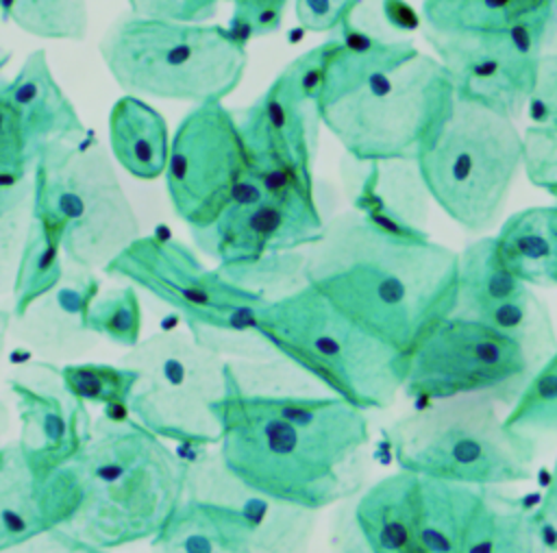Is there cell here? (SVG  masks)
I'll return each instance as SVG.
<instances>
[{
    "mask_svg": "<svg viewBox=\"0 0 557 553\" xmlns=\"http://www.w3.org/2000/svg\"><path fill=\"white\" fill-rule=\"evenodd\" d=\"M215 414V451L252 490L313 512L361 492L370 442L366 411L294 364L226 359Z\"/></svg>",
    "mask_w": 557,
    "mask_h": 553,
    "instance_id": "obj_1",
    "label": "cell"
},
{
    "mask_svg": "<svg viewBox=\"0 0 557 553\" xmlns=\"http://www.w3.org/2000/svg\"><path fill=\"white\" fill-rule=\"evenodd\" d=\"M305 283L411 357L455 311L459 253L431 237L389 235L350 209L305 248Z\"/></svg>",
    "mask_w": 557,
    "mask_h": 553,
    "instance_id": "obj_2",
    "label": "cell"
},
{
    "mask_svg": "<svg viewBox=\"0 0 557 553\" xmlns=\"http://www.w3.org/2000/svg\"><path fill=\"white\" fill-rule=\"evenodd\" d=\"M331 39L320 124L357 163L418 161L455 100L444 65L413 41L383 39L352 20Z\"/></svg>",
    "mask_w": 557,
    "mask_h": 553,
    "instance_id": "obj_3",
    "label": "cell"
},
{
    "mask_svg": "<svg viewBox=\"0 0 557 553\" xmlns=\"http://www.w3.org/2000/svg\"><path fill=\"white\" fill-rule=\"evenodd\" d=\"M187 462L135 418L98 416L81 451L39 483L50 529L100 551L152 540L185 501Z\"/></svg>",
    "mask_w": 557,
    "mask_h": 553,
    "instance_id": "obj_4",
    "label": "cell"
},
{
    "mask_svg": "<svg viewBox=\"0 0 557 553\" xmlns=\"http://www.w3.org/2000/svg\"><path fill=\"white\" fill-rule=\"evenodd\" d=\"M420 28L459 98L516 120L557 52V0H426Z\"/></svg>",
    "mask_w": 557,
    "mask_h": 553,
    "instance_id": "obj_5",
    "label": "cell"
},
{
    "mask_svg": "<svg viewBox=\"0 0 557 553\" xmlns=\"http://www.w3.org/2000/svg\"><path fill=\"white\" fill-rule=\"evenodd\" d=\"M257 322L276 357L366 414L392 407L405 390L409 357L307 283L268 300Z\"/></svg>",
    "mask_w": 557,
    "mask_h": 553,
    "instance_id": "obj_6",
    "label": "cell"
},
{
    "mask_svg": "<svg viewBox=\"0 0 557 553\" xmlns=\"http://www.w3.org/2000/svg\"><path fill=\"white\" fill-rule=\"evenodd\" d=\"M109 74L137 98L174 102H222L246 72L248 52L226 26L178 24L124 13L115 17L98 41Z\"/></svg>",
    "mask_w": 557,
    "mask_h": 553,
    "instance_id": "obj_7",
    "label": "cell"
},
{
    "mask_svg": "<svg viewBox=\"0 0 557 553\" xmlns=\"http://www.w3.org/2000/svg\"><path fill=\"white\" fill-rule=\"evenodd\" d=\"M30 196V218L59 237L65 261L74 268L104 272L141 237L113 157L91 131L52 144L37 157Z\"/></svg>",
    "mask_w": 557,
    "mask_h": 553,
    "instance_id": "obj_8",
    "label": "cell"
},
{
    "mask_svg": "<svg viewBox=\"0 0 557 553\" xmlns=\"http://www.w3.org/2000/svg\"><path fill=\"white\" fill-rule=\"evenodd\" d=\"M496 407L487 398L457 396L396 418L385 435L398 470L476 488L529 481L537 440L511 431Z\"/></svg>",
    "mask_w": 557,
    "mask_h": 553,
    "instance_id": "obj_9",
    "label": "cell"
},
{
    "mask_svg": "<svg viewBox=\"0 0 557 553\" xmlns=\"http://www.w3.org/2000/svg\"><path fill=\"white\" fill-rule=\"evenodd\" d=\"M104 272L178 311L187 333L207 351L224 359H276L257 322L268 300L220 268H207L183 242L141 235Z\"/></svg>",
    "mask_w": 557,
    "mask_h": 553,
    "instance_id": "obj_10",
    "label": "cell"
},
{
    "mask_svg": "<svg viewBox=\"0 0 557 553\" xmlns=\"http://www.w3.org/2000/svg\"><path fill=\"white\" fill-rule=\"evenodd\" d=\"M416 163L429 198L461 229L483 233L500 220L522 170V133L511 118L455 94Z\"/></svg>",
    "mask_w": 557,
    "mask_h": 553,
    "instance_id": "obj_11",
    "label": "cell"
},
{
    "mask_svg": "<svg viewBox=\"0 0 557 553\" xmlns=\"http://www.w3.org/2000/svg\"><path fill=\"white\" fill-rule=\"evenodd\" d=\"M139 372L128 411L161 440L215 446L226 359L200 346L187 331H159L122 355Z\"/></svg>",
    "mask_w": 557,
    "mask_h": 553,
    "instance_id": "obj_12",
    "label": "cell"
},
{
    "mask_svg": "<svg viewBox=\"0 0 557 553\" xmlns=\"http://www.w3.org/2000/svg\"><path fill=\"white\" fill-rule=\"evenodd\" d=\"M165 187L189 233L207 231L228 211L263 200L265 189L250 170L235 111L205 102L185 113L172 135Z\"/></svg>",
    "mask_w": 557,
    "mask_h": 553,
    "instance_id": "obj_13",
    "label": "cell"
},
{
    "mask_svg": "<svg viewBox=\"0 0 557 553\" xmlns=\"http://www.w3.org/2000/svg\"><path fill=\"white\" fill-rule=\"evenodd\" d=\"M540 366L494 327L450 314L411 353L403 392L429 403L479 396L511 407Z\"/></svg>",
    "mask_w": 557,
    "mask_h": 553,
    "instance_id": "obj_14",
    "label": "cell"
},
{
    "mask_svg": "<svg viewBox=\"0 0 557 553\" xmlns=\"http://www.w3.org/2000/svg\"><path fill=\"white\" fill-rule=\"evenodd\" d=\"M185 501L205 514L233 553H307L318 523V512L246 486L215 448L187 464Z\"/></svg>",
    "mask_w": 557,
    "mask_h": 553,
    "instance_id": "obj_15",
    "label": "cell"
},
{
    "mask_svg": "<svg viewBox=\"0 0 557 553\" xmlns=\"http://www.w3.org/2000/svg\"><path fill=\"white\" fill-rule=\"evenodd\" d=\"M250 170L265 194L276 198H315L313 159L320 118L313 102L300 98L281 70L268 89L235 113Z\"/></svg>",
    "mask_w": 557,
    "mask_h": 553,
    "instance_id": "obj_16",
    "label": "cell"
},
{
    "mask_svg": "<svg viewBox=\"0 0 557 553\" xmlns=\"http://www.w3.org/2000/svg\"><path fill=\"white\" fill-rule=\"evenodd\" d=\"M7 388L20 418L15 442L41 483L81 451L94 418L87 405L65 388L57 364H30L13 372Z\"/></svg>",
    "mask_w": 557,
    "mask_h": 553,
    "instance_id": "obj_17",
    "label": "cell"
},
{
    "mask_svg": "<svg viewBox=\"0 0 557 553\" xmlns=\"http://www.w3.org/2000/svg\"><path fill=\"white\" fill-rule=\"evenodd\" d=\"M324 224L315 198L265 194L263 200L228 211L211 229L191 237L207 257L218 261V268L233 270L305 250L320 239Z\"/></svg>",
    "mask_w": 557,
    "mask_h": 553,
    "instance_id": "obj_18",
    "label": "cell"
},
{
    "mask_svg": "<svg viewBox=\"0 0 557 553\" xmlns=\"http://www.w3.org/2000/svg\"><path fill=\"white\" fill-rule=\"evenodd\" d=\"M98 294L96 274L70 266L50 294L11 320V337L35 351L41 361L72 364L100 340L87 327V311Z\"/></svg>",
    "mask_w": 557,
    "mask_h": 553,
    "instance_id": "obj_19",
    "label": "cell"
},
{
    "mask_svg": "<svg viewBox=\"0 0 557 553\" xmlns=\"http://www.w3.org/2000/svg\"><path fill=\"white\" fill-rule=\"evenodd\" d=\"M416 488L405 470L368 486L335 520L333 553H416Z\"/></svg>",
    "mask_w": 557,
    "mask_h": 553,
    "instance_id": "obj_20",
    "label": "cell"
},
{
    "mask_svg": "<svg viewBox=\"0 0 557 553\" xmlns=\"http://www.w3.org/2000/svg\"><path fill=\"white\" fill-rule=\"evenodd\" d=\"M0 91L20 118V126L33 161L52 144L70 142L87 133L74 102L54 78L46 50H33Z\"/></svg>",
    "mask_w": 557,
    "mask_h": 553,
    "instance_id": "obj_21",
    "label": "cell"
},
{
    "mask_svg": "<svg viewBox=\"0 0 557 553\" xmlns=\"http://www.w3.org/2000/svg\"><path fill=\"white\" fill-rule=\"evenodd\" d=\"M357 163V161H355ZM361 170L350 183L352 209L376 229L403 239H429V192L416 161L357 163Z\"/></svg>",
    "mask_w": 557,
    "mask_h": 553,
    "instance_id": "obj_22",
    "label": "cell"
},
{
    "mask_svg": "<svg viewBox=\"0 0 557 553\" xmlns=\"http://www.w3.org/2000/svg\"><path fill=\"white\" fill-rule=\"evenodd\" d=\"M487 490L418 477L413 518L416 553H466Z\"/></svg>",
    "mask_w": 557,
    "mask_h": 553,
    "instance_id": "obj_23",
    "label": "cell"
},
{
    "mask_svg": "<svg viewBox=\"0 0 557 553\" xmlns=\"http://www.w3.org/2000/svg\"><path fill=\"white\" fill-rule=\"evenodd\" d=\"M109 146L120 168L152 181L165 174L172 135L165 118L137 96H122L109 111Z\"/></svg>",
    "mask_w": 557,
    "mask_h": 553,
    "instance_id": "obj_24",
    "label": "cell"
},
{
    "mask_svg": "<svg viewBox=\"0 0 557 553\" xmlns=\"http://www.w3.org/2000/svg\"><path fill=\"white\" fill-rule=\"evenodd\" d=\"M505 266L527 285H557V205L511 213L494 235Z\"/></svg>",
    "mask_w": 557,
    "mask_h": 553,
    "instance_id": "obj_25",
    "label": "cell"
},
{
    "mask_svg": "<svg viewBox=\"0 0 557 553\" xmlns=\"http://www.w3.org/2000/svg\"><path fill=\"white\" fill-rule=\"evenodd\" d=\"M531 290L503 261L494 235L472 239L459 253L455 316L481 320L494 307Z\"/></svg>",
    "mask_w": 557,
    "mask_h": 553,
    "instance_id": "obj_26",
    "label": "cell"
},
{
    "mask_svg": "<svg viewBox=\"0 0 557 553\" xmlns=\"http://www.w3.org/2000/svg\"><path fill=\"white\" fill-rule=\"evenodd\" d=\"M41 488L17 442L0 448V553L48 531Z\"/></svg>",
    "mask_w": 557,
    "mask_h": 553,
    "instance_id": "obj_27",
    "label": "cell"
},
{
    "mask_svg": "<svg viewBox=\"0 0 557 553\" xmlns=\"http://www.w3.org/2000/svg\"><path fill=\"white\" fill-rule=\"evenodd\" d=\"M466 553H553L535 509L487 490Z\"/></svg>",
    "mask_w": 557,
    "mask_h": 553,
    "instance_id": "obj_28",
    "label": "cell"
},
{
    "mask_svg": "<svg viewBox=\"0 0 557 553\" xmlns=\"http://www.w3.org/2000/svg\"><path fill=\"white\" fill-rule=\"evenodd\" d=\"M65 255L59 237L41 222L30 218L20 246L13 274L11 316H22L33 303L50 294L65 276Z\"/></svg>",
    "mask_w": 557,
    "mask_h": 553,
    "instance_id": "obj_29",
    "label": "cell"
},
{
    "mask_svg": "<svg viewBox=\"0 0 557 553\" xmlns=\"http://www.w3.org/2000/svg\"><path fill=\"white\" fill-rule=\"evenodd\" d=\"M9 61H0V72ZM33 168L35 161L20 118L0 91V222L17 220L28 194H33Z\"/></svg>",
    "mask_w": 557,
    "mask_h": 553,
    "instance_id": "obj_30",
    "label": "cell"
},
{
    "mask_svg": "<svg viewBox=\"0 0 557 553\" xmlns=\"http://www.w3.org/2000/svg\"><path fill=\"white\" fill-rule=\"evenodd\" d=\"M65 388L85 405H102L111 409H126L137 388L139 372L124 364L100 361H72L59 366Z\"/></svg>",
    "mask_w": 557,
    "mask_h": 553,
    "instance_id": "obj_31",
    "label": "cell"
},
{
    "mask_svg": "<svg viewBox=\"0 0 557 553\" xmlns=\"http://www.w3.org/2000/svg\"><path fill=\"white\" fill-rule=\"evenodd\" d=\"M0 9L20 30L41 39H72L87 35L89 15L78 0H2Z\"/></svg>",
    "mask_w": 557,
    "mask_h": 553,
    "instance_id": "obj_32",
    "label": "cell"
},
{
    "mask_svg": "<svg viewBox=\"0 0 557 553\" xmlns=\"http://www.w3.org/2000/svg\"><path fill=\"white\" fill-rule=\"evenodd\" d=\"M505 425L527 438L557 435V353L529 379L522 394L505 414Z\"/></svg>",
    "mask_w": 557,
    "mask_h": 553,
    "instance_id": "obj_33",
    "label": "cell"
},
{
    "mask_svg": "<svg viewBox=\"0 0 557 553\" xmlns=\"http://www.w3.org/2000/svg\"><path fill=\"white\" fill-rule=\"evenodd\" d=\"M141 303L133 285L98 294L87 311V327L111 344L133 348L141 340Z\"/></svg>",
    "mask_w": 557,
    "mask_h": 553,
    "instance_id": "obj_34",
    "label": "cell"
},
{
    "mask_svg": "<svg viewBox=\"0 0 557 553\" xmlns=\"http://www.w3.org/2000/svg\"><path fill=\"white\" fill-rule=\"evenodd\" d=\"M150 544L152 553H233L205 514L187 501Z\"/></svg>",
    "mask_w": 557,
    "mask_h": 553,
    "instance_id": "obj_35",
    "label": "cell"
},
{
    "mask_svg": "<svg viewBox=\"0 0 557 553\" xmlns=\"http://www.w3.org/2000/svg\"><path fill=\"white\" fill-rule=\"evenodd\" d=\"M522 170L531 185L557 200V120L524 128Z\"/></svg>",
    "mask_w": 557,
    "mask_h": 553,
    "instance_id": "obj_36",
    "label": "cell"
},
{
    "mask_svg": "<svg viewBox=\"0 0 557 553\" xmlns=\"http://www.w3.org/2000/svg\"><path fill=\"white\" fill-rule=\"evenodd\" d=\"M287 2L283 0H237L226 26L228 35L246 46L248 37H261L276 33L283 24Z\"/></svg>",
    "mask_w": 557,
    "mask_h": 553,
    "instance_id": "obj_37",
    "label": "cell"
},
{
    "mask_svg": "<svg viewBox=\"0 0 557 553\" xmlns=\"http://www.w3.org/2000/svg\"><path fill=\"white\" fill-rule=\"evenodd\" d=\"M361 7L357 0H296L294 15L300 28L309 33L335 35L355 11Z\"/></svg>",
    "mask_w": 557,
    "mask_h": 553,
    "instance_id": "obj_38",
    "label": "cell"
},
{
    "mask_svg": "<svg viewBox=\"0 0 557 553\" xmlns=\"http://www.w3.org/2000/svg\"><path fill=\"white\" fill-rule=\"evenodd\" d=\"M331 52H333V39L329 37L326 41L313 46L311 50L302 52L300 57H296L292 63H287L283 67V72L289 76L294 89L307 102L315 105V98L324 85Z\"/></svg>",
    "mask_w": 557,
    "mask_h": 553,
    "instance_id": "obj_39",
    "label": "cell"
},
{
    "mask_svg": "<svg viewBox=\"0 0 557 553\" xmlns=\"http://www.w3.org/2000/svg\"><path fill=\"white\" fill-rule=\"evenodd\" d=\"M218 11V2L211 0H135L131 2L133 15L157 17L178 24H205V20L213 17Z\"/></svg>",
    "mask_w": 557,
    "mask_h": 553,
    "instance_id": "obj_40",
    "label": "cell"
},
{
    "mask_svg": "<svg viewBox=\"0 0 557 553\" xmlns=\"http://www.w3.org/2000/svg\"><path fill=\"white\" fill-rule=\"evenodd\" d=\"M527 111L533 126H544L557 120V52L542 57L537 83Z\"/></svg>",
    "mask_w": 557,
    "mask_h": 553,
    "instance_id": "obj_41",
    "label": "cell"
},
{
    "mask_svg": "<svg viewBox=\"0 0 557 553\" xmlns=\"http://www.w3.org/2000/svg\"><path fill=\"white\" fill-rule=\"evenodd\" d=\"M4 553H111V551H100V549L87 546L83 542L67 538L65 533H61L57 529H48L35 538H30L28 542L13 546Z\"/></svg>",
    "mask_w": 557,
    "mask_h": 553,
    "instance_id": "obj_42",
    "label": "cell"
},
{
    "mask_svg": "<svg viewBox=\"0 0 557 553\" xmlns=\"http://www.w3.org/2000/svg\"><path fill=\"white\" fill-rule=\"evenodd\" d=\"M535 516L546 529V533L557 538V459L550 470V479L546 483V490L540 499V505L535 507Z\"/></svg>",
    "mask_w": 557,
    "mask_h": 553,
    "instance_id": "obj_43",
    "label": "cell"
},
{
    "mask_svg": "<svg viewBox=\"0 0 557 553\" xmlns=\"http://www.w3.org/2000/svg\"><path fill=\"white\" fill-rule=\"evenodd\" d=\"M381 11L387 20V24L394 28V30H416L420 28V13H416L409 4L405 2H383L381 4Z\"/></svg>",
    "mask_w": 557,
    "mask_h": 553,
    "instance_id": "obj_44",
    "label": "cell"
},
{
    "mask_svg": "<svg viewBox=\"0 0 557 553\" xmlns=\"http://www.w3.org/2000/svg\"><path fill=\"white\" fill-rule=\"evenodd\" d=\"M15 239H17V220L0 222V283L11 263V257L15 250Z\"/></svg>",
    "mask_w": 557,
    "mask_h": 553,
    "instance_id": "obj_45",
    "label": "cell"
},
{
    "mask_svg": "<svg viewBox=\"0 0 557 553\" xmlns=\"http://www.w3.org/2000/svg\"><path fill=\"white\" fill-rule=\"evenodd\" d=\"M11 320H13L11 311L0 309V355H2V351H4V342H7V337L11 335Z\"/></svg>",
    "mask_w": 557,
    "mask_h": 553,
    "instance_id": "obj_46",
    "label": "cell"
},
{
    "mask_svg": "<svg viewBox=\"0 0 557 553\" xmlns=\"http://www.w3.org/2000/svg\"><path fill=\"white\" fill-rule=\"evenodd\" d=\"M7 59H11V52H7V50H0V61H7Z\"/></svg>",
    "mask_w": 557,
    "mask_h": 553,
    "instance_id": "obj_47",
    "label": "cell"
},
{
    "mask_svg": "<svg viewBox=\"0 0 557 553\" xmlns=\"http://www.w3.org/2000/svg\"><path fill=\"white\" fill-rule=\"evenodd\" d=\"M0 411H2V405H0ZM0 438H2V431H0ZM0 448H2V442H0Z\"/></svg>",
    "mask_w": 557,
    "mask_h": 553,
    "instance_id": "obj_48",
    "label": "cell"
}]
</instances>
